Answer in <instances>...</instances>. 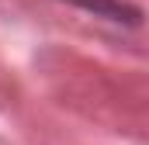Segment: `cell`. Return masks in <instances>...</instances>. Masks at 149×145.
I'll return each mask as SVG.
<instances>
[{"label": "cell", "instance_id": "cell-1", "mask_svg": "<svg viewBox=\"0 0 149 145\" xmlns=\"http://www.w3.org/2000/svg\"><path fill=\"white\" fill-rule=\"evenodd\" d=\"M76 7H83V10H90V14H97V17H108V21H125V24H139V7H132V3H125V0H70Z\"/></svg>", "mask_w": 149, "mask_h": 145}]
</instances>
